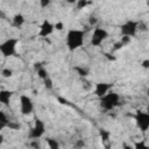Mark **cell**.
Returning a JSON list of instances; mask_svg holds the SVG:
<instances>
[{"label": "cell", "instance_id": "1", "mask_svg": "<svg viewBox=\"0 0 149 149\" xmlns=\"http://www.w3.org/2000/svg\"><path fill=\"white\" fill-rule=\"evenodd\" d=\"M85 34L86 33L83 29H76V28L69 29L65 36V44L68 50L73 52L80 49L85 43Z\"/></svg>", "mask_w": 149, "mask_h": 149}, {"label": "cell", "instance_id": "2", "mask_svg": "<svg viewBox=\"0 0 149 149\" xmlns=\"http://www.w3.org/2000/svg\"><path fill=\"white\" fill-rule=\"evenodd\" d=\"M120 100H121L120 94L116 93V92L111 91L106 95H104L102 98L99 99V105H100V107L104 111H107L108 112V111L115 109L120 105Z\"/></svg>", "mask_w": 149, "mask_h": 149}, {"label": "cell", "instance_id": "3", "mask_svg": "<svg viewBox=\"0 0 149 149\" xmlns=\"http://www.w3.org/2000/svg\"><path fill=\"white\" fill-rule=\"evenodd\" d=\"M20 43V40L17 37H9L1 42L0 44V52L3 57H12L16 54L17 44Z\"/></svg>", "mask_w": 149, "mask_h": 149}, {"label": "cell", "instance_id": "4", "mask_svg": "<svg viewBox=\"0 0 149 149\" xmlns=\"http://www.w3.org/2000/svg\"><path fill=\"white\" fill-rule=\"evenodd\" d=\"M139 27H140V22L139 21H135V20L126 21L125 23H122L120 26V35H121V37L132 38L134 36H136L137 31L140 30Z\"/></svg>", "mask_w": 149, "mask_h": 149}, {"label": "cell", "instance_id": "5", "mask_svg": "<svg viewBox=\"0 0 149 149\" xmlns=\"http://www.w3.org/2000/svg\"><path fill=\"white\" fill-rule=\"evenodd\" d=\"M108 36H109V34L105 28L97 26L93 28V31H92V35L90 38V44L92 47H100L108 38Z\"/></svg>", "mask_w": 149, "mask_h": 149}, {"label": "cell", "instance_id": "6", "mask_svg": "<svg viewBox=\"0 0 149 149\" xmlns=\"http://www.w3.org/2000/svg\"><path fill=\"white\" fill-rule=\"evenodd\" d=\"M134 121L140 132L146 133L147 130H149V113H147L146 111L136 109L134 114Z\"/></svg>", "mask_w": 149, "mask_h": 149}, {"label": "cell", "instance_id": "7", "mask_svg": "<svg viewBox=\"0 0 149 149\" xmlns=\"http://www.w3.org/2000/svg\"><path fill=\"white\" fill-rule=\"evenodd\" d=\"M45 134V123L40 118H36L34 121V126L30 128L28 133V137L30 140H40Z\"/></svg>", "mask_w": 149, "mask_h": 149}, {"label": "cell", "instance_id": "8", "mask_svg": "<svg viewBox=\"0 0 149 149\" xmlns=\"http://www.w3.org/2000/svg\"><path fill=\"white\" fill-rule=\"evenodd\" d=\"M20 113L22 115H30L34 112V102L30 97L27 94H21L20 95Z\"/></svg>", "mask_w": 149, "mask_h": 149}, {"label": "cell", "instance_id": "9", "mask_svg": "<svg viewBox=\"0 0 149 149\" xmlns=\"http://www.w3.org/2000/svg\"><path fill=\"white\" fill-rule=\"evenodd\" d=\"M55 31V23L50 22L49 20H43L42 23L40 24V28H38V33L37 35L42 38H45L48 36H50L52 33Z\"/></svg>", "mask_w": 149, "mask_h": 149}, {"label": "cell", "instance_id": "10", "mask_svg": "<svg viewBox=\"0 0 149 149\" xmlns=\"http://www.w3.org/2000/svg\"><path fill=\"white\" fill-rule=\"evenodd\" d=\"M113 84L112 83H105V81H100V83H97L94 85V88H93V94L97 95L99 99L102 98L104 95H106L108 92H111V90L113 88Z\"/></svg>", "mask_w": 149, "mask_h": 149}, {"label": "cell", "instance_id": "11", "mask_svg": "<svg viewBox=\"0 0 149 149\" xmlns=\"http://www.w3.org/2000/svg\"><path fill=\"white\" fill-rule=\"evenodd\" d=\"M13 97V92L9 91V90H0V102L3 105V106H8L9 105V101Z\"/></svg>", "mask_w": 149, "mask_h": 149}, {"label": "cell", "instance_id": "12", "mask_svg": "<svg viewBox=\"0 0 149 149\" xmlns=\"http://www.w3.org/2000/svg\"><path fill=\"white\" fill-rule=\"evenodd\" d=\"M24 21H26V19H24L23 14H21V13H16V14L13 16V19H12V23H13V26L16 27V28L22 27L23 23H24Z\"/></svg>", "mask_w": 149, "mask_h": 149}, {"label": "cell", "instance_id": "13", "mask_svg": "<svg viewBox=\"0 0 149 149\" xmlns=\"http://www.w3.org/2000/svg\"><path fill=\"white\" fill-rule=\"evenodd\" d=\"M10 120L8 119V116L6 115V113L3 111H0V130L5 129L6 127H8Z\"/></svg>", "mask_w": 149, "mask_h": 149}, {"label": "cell", "instance_id": "14", "mask_svg": "<svg viewBox=\"0 0 149 149\" xmlns=\"http://www.w3.org/2000/svg\"><path fill=\"white\" fill-rule=\"evenodd\" d=\"M45 142H47V144H48V149H61L59 142H58L56 139H52V137H47Z\"/></svg>", "mask_w": 149, "mask_h": 149}, {"label": "cell", "instance_id": "15", "mask_svg": "<svg viewBox=\"0 0 149 149\" xmlns=\"http://www.w3.org/2000/svg\"><path fill=\"white\" fill-rule=\"evenodd\" d=\"M99 136H100V139H101L102 142H107V141H109L111 132L107 130V129H100L99 130Z\"/></svg>", "mask_w": 149, "mask_h": 149}, {"label": "cell", "instance_id": "16", "mask_svg": "<svg viewBox=\"0 0 149 149\" xmlns=\"http://www.w3.org/2000/svg\"><path fill=\"white\" fill-rule=\"evenodd\" d=\"M134 149H149V144L146 142V140H141V141H136L133 144Z\"/></svg>", "mask_w": 149, "mask_h": 149}, {"label": "cell", "instance_id": "17", "mask_svg": "<svg viewBox=\"0 0 149 149\" xmlns=\"http://www.w3.org/2000/svg\"><path fill=\"white\" fill-rule=\"evenodd\" d=\"M37 76H38V78L42 79V80H45L47 78H49V73H48V71H47L43 66H41L40 69H37Z\"/></svg>", "mask_w": 149, "mask_h": 149}, {"label": "cell", "instance_id": "18", "mask_svg": "<svg viewBox=\"0 0 149 149\" xmlns=\"http://www.w3.org/2000/svg\"><path fill=\"white\" fill-rule=\"evenodd\" d=\"M74 5H76L77 9H84L85 7H87L88 5H91V2L87 1V0H77L74 2Z\"/></svg>", "mask_w": 149, "mask_h": 149}, {"label": "cell", "instance_id": "19", "mask_svg": "<svg viewBox=\"0 0 149 149\" xmlns=\"http://www.w3.org/2000/svg\"><path fill=\"white\" fill-rule=\"evenodd\" d=\"M13 76V70L9 68H3L1 70V77L2 78H10Z\"/></svg>", "mask_w": 149, "mask_h": 149}, {"label": "cell", "instance_id": "20", "mask_svg": "<svg viewBox=\"0 0 149 149\" xmlns=\"http://www.w3.org/2000/svg\"><path fill=\"white\" fill-rule=\"evenodd\" d=\"M74 70H76L77 73H78L79 76H81V77H85V76L88 74V70H87L86 68H83V66H76Z\"/></svg>", "mask_w": 149, "mask_h": 149}, {"label": "cell", "instance_id": "21", "mask_svg": "<svg viewBox=\"0 0 149 149\" xmlns=\"http://www.w3.org/2000/svg\"><path fill=\"white\" fill-rule=\"evenodd\" d=\"M43 84H44V87L47 90H52V87H54V83H52V79L50 77L47 78L45 80H43Z\"/></svg>", "mask_w": 149, "mask_h": 149}, {"label": "cell", "instance_id": "22", "mask_svg": "<svg viewBox=\"0 0 149 149\" xmlns=\"http://www.w3.org/2000/svg\"><path fill=\"white\" fill-rule=\"evenodd\" d=\"M64 29V23L62 22V21H57L56 23H55V30H57V31H62Z\"/></svg>", "mask_w": 149, "mask_h": 149}, {"label": "cell", "instance_id": "23", "mask_svg": "<svg viewBox=\"0 0 149 149\" xmlns=\"http://www.w3.org/2000/svg\"><path fill=\"white\" fill-rule=\"evenodd\" d=\"M8 128H10V129H13V130H17V129L21 128V126H20V123H15L14 121H10L9 125H8Z\"/></svg>", "mask_w": 149, "mask_h": 149}, {"label": "cell", "instance_id": "24", "mask_svg": "<svg viewBox=\"0 0 149 149\" xmlns=\"http://www.w3.org/2000/svg\"><path fill=\"white\" fill-rule=\"evenodd\" d=\"M30 147H31L33 149H41V144H40L38 140H31V142H30Z\"/></svg>", "mask_w": 149, "mask_h": 149}, {"label": "cell", "instance_id": "25", "mask_svg": "<svg viewBox=\"0 0 149 149\" xmlns=\"http://www.w3.org/2000/svg\"><path fill=\"white\" fill-rule=\"evenodd\" d=\"M141 66L143 69H149V58H144L141 61Z\"/></svg>", "mask_w": 149, "mask_h": 149}, {"label": "cell", "instance_id": "26", "mask_svg": "<svg viewBox=\"0 0 149 149\" xmlns=\"http://www.w3.org/2000/svg\"><path fill=\"white\" fill-rule=\"evenodd\" d=\"M123 45H125V44H123L121 41H118V42L114 43V48H113V50H114V51H115V50H119V49H121Z\"/></svg>", "mask_w": 149, "mask_h": 149}, {"label": "cell", "instance_id": "27", "mask_svg": "<svg viewBox=\"0 0 149 149\" xmlns=\"http://www.w3.org/2000/svg\"><path fill=\"white\" fill-rule=\"evenodd\" d=\"M88 22H90V24L93 26V28H94V27H97V22H98V20H97V17L91 16V17L88 19Z\"/></svg>", "mask_w": 149, "mask_h": 149}, {"label": "cell", "instance_id": "28", "mask_svg": "<svg viewBox=\"0 0 149 149\" xmlns=\"http://www.w3.org/2000/svg\"><path fill=\"white\" fill-rule=\"evenodd\" d=\"M50 5V1L49 0H41L40 1V6L42 7V8H45V7H48Z\"/></svg>", "mask_w": 149, "mask_h": 149}, {"label": "cell", "instance_id": "29", "mask_svg": "<svg viewBox=\"0 0 149 149\" xmlns=\"http://www.w3.org/2000/svg\"><path fill=\"white\" fill-rule=\"evenodd\" d=\"M74 146H76L77 148H83V147H85V142H84V140H78V141L74 143Z\"/></svg>", "mask_w": 149, "mask_h": 149}, {"label": "cell", "instance_id": "30", "mask_svg": "<svg viewBox=\"0 0 149 149\" xmlns=\"http://www.w3.org/2000/svg\"><path fill=\"white\" fill-rule=\"evenodd\" d=\"M122 149H134V147H132L129 144H123V148Z\"/></svg>", "mask_w": 149, "mask_h": 149}, {"label": "cell", "instance_id": "31", "mask_svg": "<svg viewBox=\"0 0 149 149\" xmlns=\"http://www.w3.org/2000/svg\"><path fill=\"white\" fill-rule=\"evenodd\" d=\"M2 142H3V135L0 134V143H2Z\"/></svg>", "mask_w": 149, "mask_h": 149}, {"label": "cell", "instance_id": "32", "mask_svg": "<svg viewBox=\"0 0 149 149\" xmlns=\"http://www.w3.org/2000/svg\"><path fill=\"white\" fill-rule=\"evenodd\" d=\"M146 112H147V113H149V105L147 106V108H146Z\"/></svg>", "mask_w": 149, "mask_h": 149}, {"label": "cell", "instance_id": "33", "mask_svg": "<svg viewBox=\"0 0 149 149\" xmlns=\"http://www.w3.org/2000/svg\"><path fill=\"white\" fill-rule=\"evenodd\" d=\"M93 149H98V148H93Z\"/></svg>", "mask_w": 149, "mask_h": 149}]
</instances>
